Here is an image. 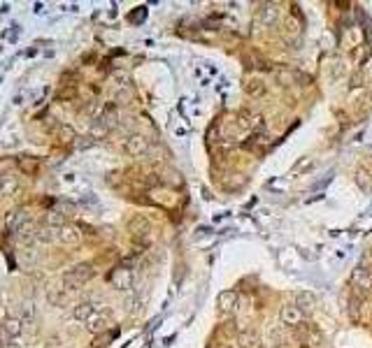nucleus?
Returning <instances> with one entry per match:
<instances>
[{"mask_svg":"<svg viewBox=\"0 0 372 348\" xmlns=\"http://www.w3.org/2000/svg\"><path fill=\"white\" fill-rule=\"evenodd\" d=\"M5 348H23V346H21L19 342H14V339H12V342H9V344H5Z\"/></svg>","mask_w":372,"mask_h":348,"instance_id":"obj_30","label":"nucleus"},{"mask_svg":"<svg viewBox=\"0 0 372 348\" xmlns=\"http://www.w3.org/2000/svg\"><path fill=\"white\" fill-rule=\"evenodd\" d=\"M123 149H126V154L128 156H144L149 151V142L147 137H142V135H128L126 137V142H123Z\"/></svg>","mask_w":372,"mask_h":348,"instance_id":"obj_3","label":"nucleus"},{"mask_svg":"<svg viewBox=\"0 0 372 348\" xmlns=\"http://www.w3.org/2000/svg\"><path fill=\"white\" fill-rule=\"evenodd\" d=\"M217 304H219L221 311H235L237 309V293L235 290H223V293H219Z\"/></svg>","mask_w":372,"mask_h":348,"instance_id":"obj_10","label":"nucleus"},{"mask_svg":"<svg viewBox=\"0 0 372 348\" xmlns=\"http://www.w3.org/2000/svg\"><path fill=\"white\" fill-rule=\"evenodd\" d=\"M268 140H270V137H268V135H263V133H258V135H254V137H251V142H247V147H249V149L263 147V144H268Z\"/></svg>","mask_w":372,"mask_h":348,"instance_id":"obj_23","label":"nucleus"},{"mask_svg":"<svg viewBox=\"0 0 372 348\" xmlns=\"http://www.w3.org/2000/svg\"><path fill=\"white\" fill-rule=\"evenodd\" d=\"M217 348H233V346H230V344H219Z\"/></svg>","mask_w":372,"mask_h":348,"instance_id":"obj_32","label":"nucleus"},{"mask_svg":"<svg viewBox=\"0 0 372 348\" xmlns=\"http://www.w3.org/2000/svg\"><path fill=\"white\" fill-rule=\"evenodd\" d=\"M58 241L65 244V246H72L79 241V230L74 228V225H63L61 228V234H58Z\"/></svg>","mask_w":372,"mask_h":348,"instance_id":"obj_13","label":"nucleus"},{"mask_svg":"<svg viewBox=\"0 0 372 348\" xmlns=\"http://www.w3.org/2000/svg\"><path fill=\"white\" fill-rule=\"evenodd\" d=\"M47 225H54V228H63V225H65V214H61V211H49Z\"/></svg>","mask_w":372,"mask_h":348,"instance_id":"obj_22","label":"nucleus"},{"mask_svg":"<svg viewBox=\"0 0 372 348\" xmlns=\"http://www.w3.org/2000/svg\"><path fill=\"white\" fill-rule=\"evenodd\" d=\"M258 19L263 21V23H272V21L277 19V7H275V5H263V7H261V12H258Z\"/></svg>","mask_w":372,"mask_h":348,"instance_id":"obj_19","label":"nucleus"},{"mask_svg":"<svg viewBox=\"0 0 372 348\" xmlns=\"http://www.w3.org/2000/svg\"><path fill=\"white\" fill-rule=\"evenodd\" d=\"M95 309H100V307L93 304V302H79V304L72 309V318H74V321H84V323H86L88 318L93 316Z\"/></svg>","mask_w":372,"mask_h":348,"instance_id":"obj_8","label":"nucleus"},{"mask_svg":"<svg viewBox=\"0 0 372 348\" xmlns=\"http://www.w3.org/2000/svg\"><path fill=\"white\" fill-rule=\"evenodd\" d=\"M23 258H26V262H33L35 260V251H33V248H26V251H23Z\"/></svg>","mask_w":372,"mask_h":348,"instance_id":"obj_29","label":"nucleus"},{"mask_svg":"<svg viewBox=\"0 0 372 348\" xmlns=\"http://www.w3.org/2000/svg\"><path fill=\"white\" fill-rule=\"evenodd\" d=\"M298 74H293V72H279V81H282V84H286V86H289V84H293V79H296Z\"/></svg>","mask_w":372,"mask_h":348,"instance_id":"obj_27","label":"nucleus"},{"mask_svg":"<svg viewBox=\"0 0 372 348\" xmlns=\"http://www.w3.org/2000/svg\"><path fill=\"white\" fill-rule=\"evenodd\" d=\"M144 14H147V9H144V7H140V12H133V14H130V21H142L144 19Z\"/></svg>","mask_w":372,"mask_h":348,"instance_id":"obj_28","label":"nucleus"},{"mask_svg":"<svg viewBox=\"0 0 372 348\" xmlns=\"http://www.w3.org/2000/svg\"><path fill=\"white\" fill-rule=\"evenodd\" d=\"M107 133H109V128L105 126L100 119H95L93 121V128H91V137H93V140H100V137H105Z\"/></svg>","mask_w":372,"mask_h":348,"instance_id":"obj_20","label":"nucleus"},{"mask_svg":"<svg viewBox=\"0 0 372 348\" xmlns=\"http://www.w3.org/2000/svg\"><path fill=\"white\" fill-rule=\"evenodd\" d=\"M91 279H93V265H88V262H79V265L70 267L68 272L63 274V283H65L68 290L81 288V286H86Z\"/></svg>","mask_w":372,"mask_h":348,"instance_id":"obj_1","label":"nucleus"},{"mask_svg":"<svg viewBox=\"0 0 372 348\" xmlns=\"http://www.w3.org/2000/svg\"><path fill=\"white\" fill-rule=\"evenodd\" d=\"M128 230L135 239H144L147 232H151V223H149L144 216H135V218H130L128 221Z\"/></svg>","mask_w":372,"mask_h":348,"instance_id":"obj_5","label":"nucleus"},{"mask_svg":"<svg viewBox=\"0 0 372 348\" xmlns=\"http://www.w3.org/2000/svg\"><path fill=\"white\" fill-rule=\"evenodd\" d=\"M107 321H109V311L100 307V309H95L93 316H91V318L86 321V328L91 330V332H100V330H105Z\"/></svg>","mask_w":372,"mask_h":348,"instance_id":"obj_6","label":"nucleus"},{"mask_svg":"<svg viewBox=\"0 0 372 348\" xmlns=\"http://www.w3.org/2000/svg\"><path fill=\"white\" fill-rule=\"evenodd\" d=\"M58 234H61V228H54V225H40V228H35V239L42 241V244L56 241Z\"/></svg>","mask_w":372,"mask_h":348,"instance_id":"obj_7","label":"nucleus"},{"mask_svg":"<svg viewBox=\"0 0 372 348\" xmlns=\"http://www.w3.org/2000/svg\"><path fill=\"white\" fill-rule=\"evenodd\" d=\"M272 348H291V346H289V344H275Z\"/></svg>","mask_w":372,"mask_h":348,"instance_id":"obj_31","label":"nucleus"},{"mask_svg":"<svg viewBox=\"0 0 372 348\" xmlns=\"http://www.w3.org/2000/svg\"><path fill=\"white\" fill-rule=\"evenodd\" d=\"M58 137H61L63 142H72L74 140V130L70 126H61V128H58Z\"/></svg>","mask_w":372,"mask_h":348,"instance_id":"obj_25","label":"nucleus"},{"mask_svg":"<svg viewBox=\"0 0 372 348\" xmlns=\"http://www.w3.org/2000/svg\"><path fill=\"white\" fill-rule=\"evenodd\" d=\"M354 283L359 286V290L363 295L368 293V290H372V274H366V272H361V269H356V274H354Z\"/></svg>","mask_w":372,"mask_h":348,"instance_id":"obj_16","label":"nucleus"},{"mask_svg":"<svg viewBox=\"0 0 372 348\" xmlns=\"http://www.w3.org/2000/svg\"><path fill=\"white\" fill-rule=\"evenodd\" d=\"M258 348H265V346H263V344H261V346H258Z\"/></svg>","mask_w":372,"mask_h":348,"instance_id":"obj_33","label":"nucleus"},{"mask_svg":"<svg viewBox=\"0 0 372 348\" xmlns=\"http://www.w3.org/2000/svg\"><path fill=\"white\" fill-rule=\"evenodd\" d=\"M261 123H263V116L261 114H249V112L240 114V126L242 128H261Z\"/></svg>","mask_w":372,"mask_h":348,"instance_id":"obj_18","label":"nucleus"},{"mask_svg":"<svg viewBox=\"0 0 372 348\" xmlns=\"http://www.w3.org/2000/svg\"><path fill=\"white\" fill-rule=\"evenodd\" d=\"M5 332H7V337L16 339V337L23 332V321H21V318H9V321L5 323Z\"/></svg>","mask_w":372,"mask_h":348,"instance_id":"obj_17","label":"nucleus"},{"mask_svg":"<svg viewBox=\"0 0 372 348\" xmlns=\"http://www.w3.org/2000/svg\"><path fill=\"white\" fill-rule=\"evenodd\" d=\"M98 119H100L102 123H105V126L109 128V130L119 126V112H116L114 105H107V107L102 109V116H98Z\"/></svg>","mask_w":372,"mask_h":348,"instance_id":"obj_14","label":"nucleus"},{"mask_svg":"<svg viewBox=\"0 0 372 348\" xmlns=\"http://www.w3.org/2000/svg\"><path fill=\"white\" fill-rule=\"evenodd\" d=\"M237 344H240V348H258L261 346V339H258V335L249 328V330H240V332H237Z\"/></svg>","mask_w":372,"mask_h":348,"instance_id":"obj_9","label":"nucleus"},{"mask_svg":"<svg viewBox=\"0 0 372 348\" xmlns=\"http://www.w3.org/2000/svg\"><path fill=\"white\" fill-rule=\"evenodd\" d=\"M359 269H361V272H366V274H372V258H370V255H368V258H363V260H361Z\"/></svg>","mask_w":372,"mask_h":348,"instance_id":"obj_26","label":"nucleus"},{"mask_svg":"<svg viewBox=\"0 0 372 348\" xmlns=\"http://www.w3.org/2000/svg\"><path fill=\"white\" fill-rule=\"evenodd\" d=\"M109 281H112V286L116 290H128L130 283H133V272L128 267H116V269H112Z\"/></svg>","mask_w":372,"mask_h":348,"instance_id":"obj_4","label":"nucleus"},{"mask_svg":"<svg viewBox=\"0 0 372 348\" xmlns=\"http://www.w3.org/2000/svg\"><path fill=\"white\" fill-rule=\"evenodd\" d=\"M16 190H19V179L14 174L0 176V195H14Z\"/></svg>","mask_w":372,"mask_h":348,"instance_id":"obj_12","label":"nucleus"},{"mask_svg":"<svg viewBox=\"0 0 372 348\" xmlns=\"http://www.w3.org/2000/svg\"><path fill=\"white\" fill-rule=\"evenodd\" d=\"M296 307L303 311V314H312L314 309H317V297L312 293H298V297H296Z\"/></svg>","mask_w":372,"mask_h":348,"instance_id":"obj_11","label":"nucleus"},{"mask_svg":"<svg viewBox=\"0 0 372 348\" xmlns=\"http://www.w3.org/2000/svg\"><path fill=\"white\" fill-rule=\"evenodd\" d=\"M303 311L296 307V304H284V307L279 309V321L284 323L286 328H300V323H303Z\"/></svg>","mask_w":372,"mask_h":348,"instance_id":"obj_2","label":"nucleus"},{"mask_svg":"<svg viewBox=\"0 0 372 348\" xmlns=\"http://www.w3.org/2000/svg\"><path fill=\"white\" fill-rule=\"evenodd\" d=\"M19 170L21 172H26V174H33L35 170H37V161H19Z\"/></svg>","mask_w":372,"mask_h":348,"instance_id":"obj_24","label":"nucleus"},{"mask_svg":"<svg viewBox=\"0 0 372 348\" xmlns=\"http://www.w3.org/2000/svg\"><path fill=\"white\" fill-rule=\"evenodd\" d=\"M116 335H119V330H112V332H105V335L95 337V339H93V346H95V348H105L109 342H112V339H114Z\"/></svg>","mask_w":372,"mask_h":348,"instance_id":"obj_21","label":"nucleus"},{"mask_svg":"<svg viewBox=\"0 0 372 348\" xmlns=\"http://www.w3.org/2000/svg\"><path fill=\"white\" fill-rule=\"evenodd\" d=\"M244 93L249 95V98H261L265 95V84L261 79H251L244 84Z\"/></svg>","mask_w":372,"mask_h":348,"instance_id":"obj_15","label":"nucleus"}]
</instances>
